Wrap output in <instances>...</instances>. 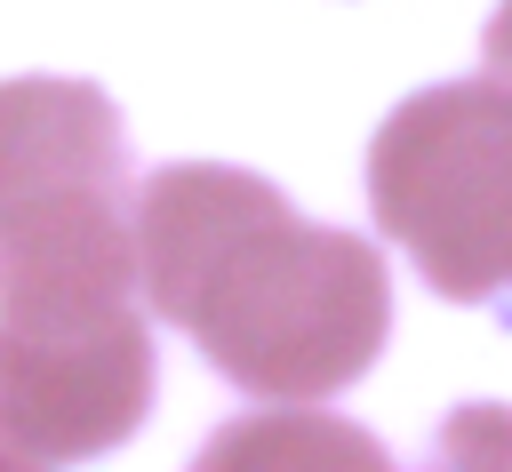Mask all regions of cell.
<instances>
[{
	"instance_id": "3957f363",
	"label": "cell",
	"mask_w": 512,
	"mask_h": 472,
	"mask_svg": "<svg viewBox=\"0 0 512 472\" xmlns=\"http://www.w3.org/2000/svg\"><path fill=\"white\" fill-rule=\"evenodd\" d=\"M368 208L448 304L512 312V80L416 88L368 144Z\"/></svg>"
},
{
	"instance_id": "277c9868",
	"label": "cell",
	"mask_w": 512,
	"mask_h": 472,
	"mask_svg": "<svg viewBox=\"0 0 512 472\" xmlns=\"http://www.w3.org/2000/svg\"><path fill=\"white\" fill-rule=\"evenodd\" d=\"M264 448H320V456H360V464H376V440H360V432H288V424H256V432H224L208 456L224 464V456H264Z\"/></svg>"
},
{
	"instance_id": "5b68a950",
	"label": "cell",
	"mask_w": 512,
	"mask_h": 472,
	"mask_svg": "<svg viewBox=\"0 0 512 472\" xmlns=\"http://www.w3.org/2000/svg\"><path fill=\"white\" fill-rule=\"evenodd\" d=\"M488 72L512 80V0H496V16H488Z\"/></svg>"
},
{
	"instance_id": "7a4b0ae2",
	"label": "cell",
	"mask_w": 512,
	"mask_h": 472,
	"mask_svg": "<svg viewBox=\"0 0 512 472\" xmlns=\"http://www.w3.org/2000/svg\"><path fill=\"white\" fill-rule=\"evenodd\" d=\"M144 304L256 400L312 408L344 392L392 328L376 240L296 216L256 168H160L128 200Z\"/></svg>"
},
{
	"instance_id": "6da1fadb",
	"label": "cell",
	"mask_w": 512,
	"mask_h": 472,
	"mask_svg": "<svg viewBox=\"0 0 512 472\" xmlns=\"http://www.w3.org/2000/svg\"><path fill=\"white\" fill-rule=\"evenodd\" d=\"M128 136L88 80H0V440L104 456L144 424L152 328L128 224Z\"/></svg>"
}]
</instances>
